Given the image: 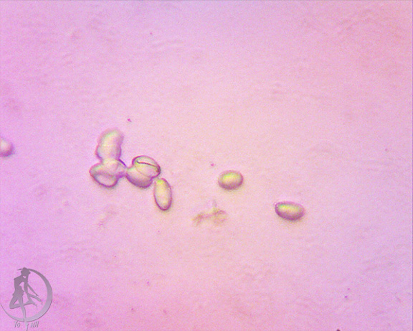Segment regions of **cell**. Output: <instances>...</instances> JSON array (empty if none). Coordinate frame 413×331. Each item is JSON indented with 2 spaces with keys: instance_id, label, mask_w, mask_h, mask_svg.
<instances>
[{
  "instance_id": "1",
  "label": "cell",
  "mask_w": 413,
  "mask_h": 331,
  "mask_svg": "<svg viewBox=\"0 0 413 331\" xmlns=\"http://www.w3.org/2000/svg\"><path fill=\"white\" fill-rule=\"evenodd\" d=\"M161 173V168L147 157H140L134 161L133 166L127 171V179L141 189L149 188Z\"/></svg>"
},
{
  "instance_id": "2",
  "label": "cell",
  "mask_w": 413,
  "mask_h": 331,
  "mask_svg": "<svg viewBox=\"0 0 413 331\" xmlns=\"http://www.w3.org/2000/svg\"><path fill=\"white\" fill-rule=\"evenodd\" d=\"M128 168L117 161H109L94 166L90 173L94 180L105 188H114L119 181L127 175Z\"/></svg>"
},
{
  "instance_id": "4",
  "label": "cell",
  "mask_w": 413,
  "mask_h": 331,
  "mask_svg": "<svg viewBox=\"0 0 413 331\" xmlns=\"http://www.w3.org/2000/svg\"><path fill=\"white\" fill-rule=\"evenodd\" d=\"M243 183L241 173L229 171L223 173L219 179V185L227 190H234L239 188Z\"/></svg>"
},
{
  "instance_id": "3",
  "label": "cell",
  "mask_w": 413,
  "mask_h": 331,
  "mask_svg": "<svg viewBox=\"0 0 413 331\" xmlns=\"http://www.w3.org/2000/svg\"><path fill=\"white\" fill-rule=\"evenodd\" d=\"M154 199L161 211L168 212L172 203V191L168 182L163 179H157L154 185Z\"/></svg>"
}]
</instances>
